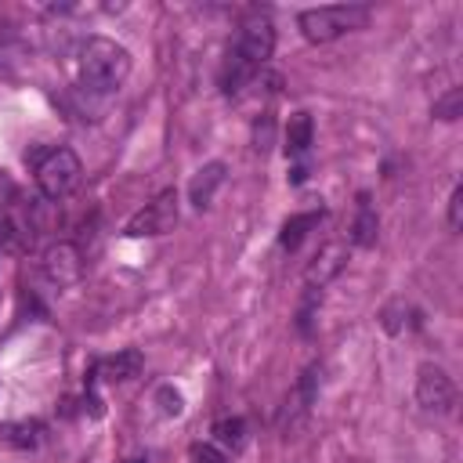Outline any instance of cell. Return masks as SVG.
I'll return each instance as SVG.
<instances>
[{
	"instance_id": "5bb4252c",
	"label": "cell",
	"mask_w": 463,
	"mask_h": 463,
	"mask_svg": "<svg viewBox=\"0 0 463 463\" xmlns=\"http://www.w3.org/2000/svg\"><path fill=\"white\" fill-rule=\"evenodd\" d=\"M213 441H217V449L228 456V452H239L242 445H246V423L239 420V416H224V420H217L213 423Z\"/></svg>"
},
{
	"instance_id": "7402d4cb",
	"label": "cell",
	"mask_w": 463,
	"mask_h": 463,
	"mask_svg": "<svg viewBox=\"0 0 463 463\" xmlns=\"http://www.w3.org/2000/svg\"><path fill=\"white\" fill-rule=\"evenodd\" d=\"M123 463H148V459H123Z\"/></svg>"
},
{
	"instance_id": "8fae6325",
	"label": "cell",
	"mask_w": 463,
	"mask_h": 463,
	"mask_svg": "<svg viewBox=\"0 0 463 463\" xmlns=\"http://www.w3.org/2000/svg\"><path fill=\"white\" fill-rule=\"evenodd\" d=\"M0 441L11 445V449L29 452V449H36V445L43 441V423H36V420H11V423H0Z\"/></svg>"
},
{
	"instance_id": "ba28073f",
	"label": "cell",
	"mask_w": 463,
	"mask_h": 463,
	"mask_svg": "<svg viewBox=\"0 0 463 463\" xmlns=\"http://www.w3.org/2000/svg\"><path fill=\"white\" fill-rule=\"evenodd\" d=\"M224 163H206V166H199L195 174H192V181H188V199H192V206L195 210H206L210 203H213V195H217V188L224 184Z\"/></svg>"
},
{
	"instance_id": "277c9868",
	"label": "cell",
	"mask_w": 463,
	"mask_h": 463,
	"mask_svg": "<svg viewBox=\"0 0 463 463\" xmlns=\"http://www.w3.org/2000/svg\"><path fill=\"white\" fill-rule=\"evenodd\" d=\"M80 174L83 166L72 148H51L36 163V188L43 192V199H65L80 184Z\"/></svg>"
},
{
	"instance_id": "d6986e66",
	"label": "cell",
	"mask_w": 463,
	"mask_h": 463,
	"mask_svg": "<svg viewBox=\"0 0 463 463\" xmlns=\"http://www.w3.org/2000/svg\"><path fill=\"white\" fill-rule=\"evenodd\" d=\"M18 246V228H14V221L0 210V253H7V250H14Z\"/></svg>"
},
{
	"instance_id": "5b68a950",
	"label": "cell",
	"mask_w": 463,
	"mask_h": 463,
	"mask_svg": "<svg viewBox=\"0 0 463 463\" xmlns=\"http://www.w3.org/2000/svg\"><path fill=\"white\" fill-rule=\"evenodd\" d=\"M177 217H181V199H177V192H174V188H163L152 203H145V206H141V210L123 224V235H127V239H152V235H166V232H174Z\"/></svg>"
},
{
	"instance_id": "6da1fadb",
	"label": "cell",
	"mask_w": 463,
	"mask_h": 463,
	"mask_svg": "<svg viewBox=\"0 0 463 463\" xmlns=\"http://www.w3.org/2000/svg\"><path fill=\"white\" fill-rule=\"evenodd\" d=\"M271 51H275V25L264 14L246 18L242 29H239V36H235V43H232V51H228V58H224V69H221L224 94L242 90L268 65Z\"/></svg>"
},
{
	"instance_id": "30bf717a",
	"label": "cell",
	"mask_w": 463,
	"mask_h": 463,
	"mask_svg": "<svg viewBox=\"0 0 463 463\" xmlns=\"http://www.w3.org/2000/svg\"><path fill=\"white\" fill-rule=\"evenodd\" d=\"M141 365H145L141 351L127 347V351H119V354L101 358L98 369H94V376H101V380H109V383H123V380H134V376L141 373Z\"/></svg>"
},
{
	"instance_id": "8992f818",
	"label": "cell",
	"mask_w": 463,
	"mask_h": 463,
	"mask_svg": "<svg viewBox=\"0 0 463 463\" xmlns=\"http://www.w3.org/2000/svg\"><path fill=\"white\" fill-rule=\"evenodd\" d=\"M416 402L427 412H452V402H456L452 376L434 362L420 365V373H416Z\"/></svg>"
},
{
	"instance_id": "7a4b0ae2",
	"label": "cell",
	"mask_w": 463,
	"mask_h": 463,
	"mask_svg": "<svg viewBox=\"0 0 463 463\" xmlns=\"http://www.w3.org/2000/svg\"><path fill=\"white\" fill-rule=\"evenodd\" d=\"M80 76L90 90H116L130 76V51L109 36H90L80 51Z\"/></svg>"
},
{
	"instance_id": "4fadbf2b",
	"label": "cell",
	"mask_w": 463,
	"mask_h": 463,
	"mask_svg": "<svg viewBox=\"0 0 463 463\" xmlns=\"http://www.w3.org/2000/svg\"><path fill=\"white\" fill-rule=\"evenodd\" d=\"M311 137H315V123L307 112H297L286 127V156H304L311 148Z\"/></svg>"
},
{
	"instance_id": "2e32d148",
	"label": "cell",
	"mask_w": 463,
	"mask_h": 463,
	"mask_svg": "<svg viewBox=\"0 0 463 463\" xmlns=\"http://www.w3.org/2000/svg\"><path fill=\"white\" fill-rule=\"evenodd\" d=\"M459 109H463V90L459 87H452L445 98L434 101V116L438 119H459Z\"/></svg>"
},
{
	"instance_id": "3957f363",
	"label": "cell",
	"mask_w": 463,
	"mask_h": 463,
	"mask_svg": "<svg viewBox=\"0 0 463 463\" xmlns=\"http://www.w3.org/2000/svg\"><path fill=\"white\" fill-rule=\"evenodd\" d=\"M369 22V7L365 4H333V7H307L300 11L297 25L304 33V40L311 43H329L351 29H365Z\"/></svg>"
},
{
	"instance_id": "44dd1931",
	"label": "cell",
	"mask_w": 463,
	"mask_h": 463,
	"mask_svg": "<svg viewBox=\"0 0 463 463\" xmlns=\"http://www.w3.org/2000/svg\"><path fill=\"white\" fill-rule=\"evenodd\" d=\"M271 134H275V123H271V116H264V119L253 127V145L264 152V148L271 145Z\"/></svg>"
},
{
	"instance_id": "e0dca14e",
	"label": "cell",
	"mask_w": 463,
	"mask_h": 463,
	"mask_svg": "<svg viewBox=\"0 0 463 463\" xmlns=\"http://www.w3.org/2000/svg\"><path fill=\"white\" fill-rule=\"evenodd\" d=\"M159 409H163V416H181V409H184V402H181V394L174 391V387H159Z\"/></svg>"
},
{
	"instance_id": "52a82bcc",
	"label": "cell",
	"mask_w": 463,
	"mask_h": 463,
	"mask_svg": "<svg viewBox=\"0 0 463 463\" xmlns=\"http://www.w3.org/2000/svg\"><path fill=\"white\" fill-rule=\"evenodd\" d=\"M40 271L43 279L54 286V289H65V286H76L80 275H83V257L72 242H54L47 246L43 260H40Z\"/></svg>"
},
{
	"instance_id": "ffe728a7",
	"label": "cell",
	"mask_w": 463,
	"mask_h": 463,
	"mask_svg": "<svg viewBox=\"0 0 463 463\" xmlns=\"http://www.w3.org/2000/svg\"><path fill=\"white\" fill-rule=\"evenodd\" d=\"M192 463H228L217 445H192Z\"/></svg>"
},
{
	"instance_id": "ac0fdd59",
	"label": "cell",
	"mask_w": 463,
	"mask_h": 463,
	"mask_svg": "<svg viewBox=\"0 0 463 463\" xmlns=\"http://www.w3.org/2000/svg\"><path fill=\"white\" fill-rule=\"evenodd\" d=\"M459 224H463V184H456L449 195V228L459 232Z\"/></svg>"
},
{
	"instance_id": "7c38bea8",
	"label": "cell",
	"mask_w": 463,
	"mask_h": 463,
	"mask_svg": "<svg viewBox=\"0 0 463 463\" xmlns=\"http://www.w3.org/2000/svg\"><path fill=\"white\" fill-rule=\"evenodd\" d=\"M376 232H380V221H376V213L369 206V195L362 192L358 195V210H354V224H351V242L362 246V250H369L376 242Z\"/></svg>"
},
{
	"instance_id": "9c48e42d",
	"label": "cell",
	"mask_w": 463,
	"mask_h": 463,
	"mask_svg": "<svg viewBox=\"0 0 463 463\" xmlns=\"http://www.w3.org/2000/svg\"><path fill=\"white\" fill-rule=\"evenodd\" d=\"M344 264H347V246L344 242H326L318 253H315V260H311V268H307V286H326L333 275H340L344 271Z\"/></svg>"
},
{
	"instance_id": "9a60e30c",
	"label": "cell",
	"mask_w": 463,
	"mask_h": 463,
	"mask_svg": "<svg viewBox=\"0 0 463 463\" xmlns=\"http://www.w3.org/2000/svg\"><path fill=\"white\" fill-rule=\"evenodd\" d=\"M318 221H322V210H307V213H297V217H289V221L282 224V235H279V242H282L286 250L300 246V239L307 235V228H315Z\"/></svg>"
}]
</instances>
